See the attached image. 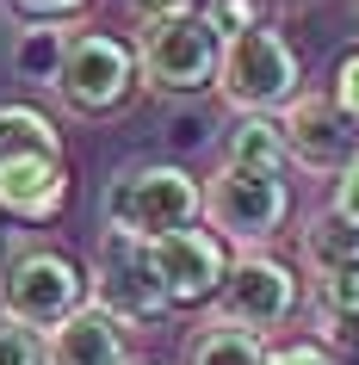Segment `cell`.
Here are the masks:
<instances>
[{"label": "cell", "mask_w": 359, "mask_h": 365, "mask_svg": "<svg viewBox=\"0 0 359 365\" xmlns=\"http://www.w3.org/2000/svg\"><path fill=\"white\" fill-rule=\"evenodd\" d=\"M291 309H298V272L285 260H273V254H236L217 297H211V322L242 328V334H266Z\"/></svg>", "instance_id": "cell-7"}, {"label": "cell", "mask_w": 359, "mask_h": 365, "mask_svg": "<svg viewBox=\"0 0 359 365\" xmlns=\"http://www.w3.org/2000/svg\"><path fill=\"white\" fill-rule=\"evenodd\" d=\"M87 304L106 309L118 328H149L168 316V297L143 267V242H124V235H106L87 267Z\"/></svg>", "instance_id": "cell-8"}, {"label": "cell", "mask_w": 359, "mask_h": 365, "mask_svg": "<svg viewBox=\"0 0 359 365\" xmlns=\"http://www.w3.org/2000/svg\"><path fill=\"white\" fill-rule=\"evenodd\" d=\"M279 136H285V161H298L303 173L340 180L359 161V124L328 93H298L279 112Z\"/></svg>", "instance_id": "cell-10"}, {"label": "cell", "mask_w": 359, "mask_h": 365, "mask_svg": "<svg viewBox=\"0 0 359 365\" xmlns=\"http://www.w3.org/2000/svg\"><path fill=\"white\" fill-rule=\"evenodd\" d=\"M298 254H303V267L316 272V279L347 272V267H359V230L335 211H310L303 230H298Z\"/></svg>", "instance_id": "cell-13"}, {"label": "cell", "mask_w": 359, "mask_h": 365, "mask_svg": "<svg viewBox=\"0 0 359 365\" xmlns=\"http://www.w3.org/2000/svg\"><path fill=\"white\" fill-rule=\"evenodd\" d=\"M316 322V346L335 365H359V309H310Z\"/></svg>", "instance_id": "cell-18"}, {"label": "cell", "mask_w": 359, "mask_h": 365, "mask_svg": "<svg viewBox=\"0 0 359 365\" xmlns=\"http://www.w3.org/2000/svg\"><path fill=\"white\" fill-rule=\"evenodd\" d=\"M335 106L359 124V50H353L347 62H340V75H335Z\"/></svg>", "instance_id": "cell-23"}, {"label": "cell", "mask_w": 359, "mask_h": 365, "mask_svg": "<svg viewBox=\"0 0 359 365\" xmlns=\"http://www.w3.org/2000/svg\"><path fill=\"white\" fill-rule=\"evenodd\" d=\"M62 31L56 25H25L19 31V43H13V75H25V81H56V68H62Z\"/></svg>", "instance_id": "cell-17"}, {"label": "cell", "mask_w": 359, "mask_h": 365, "mask_svg": "<svg viewBox=\"0 0 359 365\" xmlns=\"http://www.w3.org/2000/svg\"><path fill=\"white\" fill-rule=\"evenodd\" d=\"M6 6H13L25 25H56V19H75V13H87V0H6Z\"/></svg>", "instance_id": "cell-21"}, {"label": "cell", "mask_w": 359, "mask_h": 365, "mask_svg": "<svg viewBox=\"0 0 359 365\" xmlns=\"http://www.w3.org/2000/svg\"><path fill=\"white\" fill-rule=\"evenodd\" d=\"M186 365H266V341L223 322H205L186 341Z\"/></svg>", "instance_id": "cell-15"}, {"label": "cell", "mask_w": 359, "mask_h": 365, "mask_svg": "<svg viewBox=\"0 0 359 365\" xmlns=\"http://www.w3.org/2000/svg\"><path fill=\"white\" fill-rule=\"evenodd\" d=\"M0 365H44V334L19 328L13 316H0Z\"/></svg>", "instance_id": "cell-19"}, {"label": "cell", "mask_w": 359, "mask_h": 365, "mask_svg": "<svg viewBox=\"0 0 359 365\" xmlns=\"http://www.w3.org/2000/svg\"><path fill=\"white\" fill-rule=\"evenodd\" d=\"M136 81L149 93L168 99H192L217 87V62H223V31L211 25L205 6H180V13H161V19L136 25Z\"/></svg>", "instance_id": "cell-2"}, {"label": "cell", "mask_w": 359, "mask_h": 365, "mask_svg": "<svg viewBox=\"0 0 359 365\" xmlns=\"http://www.w3.org/2000/svg\"><path fill=\"white\" fill-rule=\"evenodd\" d=\"M316 309H359V267L316 279Z\"/></svg>", "instance_id": "cell-20"}, {"label": "cell", "mask_w": 359, "mask_h": 365, "mask_svg": "<svg viewBox=\"0 0 359 365\" xmlns=\"http://www.w3.org/2000/svg\"><path fill=\"white\" fill-rule=\"evenodd\" d=\"M143 267L161 285L168 309H192V304L217 297V285H223V272H229V248L211 230L192 223V230H173L161 242H143Z\"/></svg>", "instance_id": "cell-9"}, {"label": "cell", "mask_w": 359, "mask_h": 365, "mask_svg": "<svg viewBox=\"0 0 359 365\" xmlns=\"http://www.w3.org/2000/svg\"><path fill=\"white\" fill-rule=\"evenodd\" d=\"M217 93L242 118H279L291 99L303 93V62L273 25H248L236 38H223V62H217Z\"/></svg>", "instance_id": "cell-3"}, {"label": "cell", "mask_w": 359, "mask_h": 365, "mask_svg": "<svg viewBox=\"0 0 359 365\" xmlns=\"http://www.w3.org/2000/svg\"><path fill=\"white\" fill-rule=\"evenodd\" d=\"M285 217H291V192H285L279 173L217 161V173L205 180V223L223 248L236 242L242 254H261L285 230Z\"/></svg>", "instance_id": "cell-4"}, {"label": "cell", "mask_w": 359, "mask_h": 365, "mask_svg": "<svg viewBox=\"0 0 359 365\" xmlns=\"http://www.w3.org/2000/svg\"><path fill=\"white\" fill-rule=\"evenodd\" d=\"M69 205V168L62 155H13L0 161V217L13 223H50Z\"/></svg>", "instance_id": "cell-11"}, {"label": "cell", "mask_w": 359, "mask_h": 365, "mask_svg": "<svg viewBox=\"0 0 359 365\" xmlns=\"http://www.w3.org/2000/svg\"><path fill=\"white\" fill-rule=\"evenodd\" d=\"M266 365H335V359H328L316 341H303V346H279V353H266Z\"/></svg>", "instance_id": "cell-24"}, {"label": "cell", "mask_w": 359, "mask_h": 365, "mask_svg": "<svg viewBox=\"0 0 359 365\" xmlns=\"http://www.w3.org/2000/svg\"><path fill=\"white\" fill-rule=\"evenodd\" d=\"M328 211H335V217H347V223L359 230V161L335 180V198H328Z\"/></svg>", "instance_id": "cell-22"}, {"label": "cell", "mask_w": 359, "mask_h": 365, "mask_svg": "<svg viewBox=\"0 0 359 365\" xmlns=\"http://www.w3.org/2000/svg\"><path fill=\"white\" fill-rule=\"evenodd\" d=\"M99 211H106V235L161 242V235L192 230L205 217V180H192L180 161H143V168L112 173Z\"/></svg>", "instance_id": "cell-1"}, {"label": "cell", "mask_w": 359, "mask_h": 365, "mask_svg": "<svg viewBox=\"0 0 359 365\" xmlns=\"http://www.w3.org/2000/svg\"><path fill=\"white\" fill-rule=\"evenodd\" d=\"M136 87V50L118 43L112 31H75L62 43V68L50 81V93L75 118H112Z\"/></svg>", "instance_id": "cell-6"}, {"label": "cell", "mask_w": 359, "mask_h": 365, "mask_svg": "<svg viewBox=\"0 0 359 365\" xmlns=\"http://www.w3.org/2000/svg\"><path fill=\"white\" fill-rule=\"evenodd\" d=\"M44 365H131V346H124V328L106 309L87 304L62 328L44 334Z\"/></svg>", "instance_id": "cell-12"}, {"label": "cell", "mask_w": 359, "mask_h": 365, "mask_svg": "<svg viewBox=\"0 0 359 365\" xmlns=\"http://www.w3.org/2000/svg\"><path fill=\"white\" fill-rule=\"evenodd\" d=\"M223 161H236V168H261V173H279V168H285V136H279V118H236Z\"/></svg>", "instance_id": "cell-16"}, {"label": "cell", "mask_w": 359, "mask_h": 365, "mask_svg": "<svg viewBox=\"0 0 359 365\" xmlns=\"http://www.w3.org/2000/svg\"><path fill=\"white\" fill-rule=\"evenodd\" d=\"M13 155H62L56 118L38 106H0V161H13Z\"/></svg>", "instance_id": "cell-14"}, {"label": "cell", "mask_w": 359, "mask_h": 365, "mask_svg": "<svg viewBox=\"0 0 359 365\" xmlns=\"http://www.w3.org/2000/svg\"><path fill=\"white\" fill-rule=\"evenodd\" d=\"M131 13H143V19H161V13H180V6H192V0H124Z\"/></svg>", "instance_id": "cell-25"}, {"label": "cell", "mask_w": 359, "mask_h": 365, "mask_svg": "<svg viewBox=\"0 0 359 365\" xmlns=\"http://www.w3.org/2000/svg\"><path fill=\"white\" fill-rule=\"evenodd\" d=\"M75 309H87V272L62 248H19L0 267V316H13L19 328L50 334Z\"/></svg>", "instance_id": "cell-5"}]
</instances>
